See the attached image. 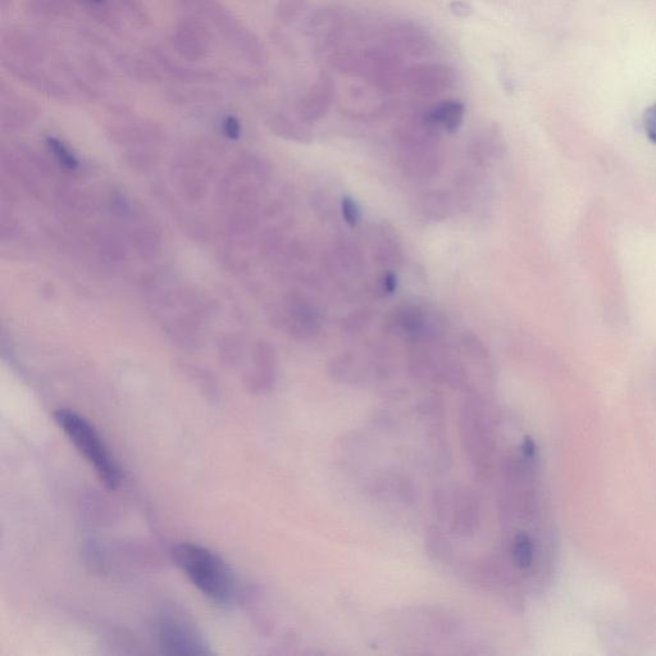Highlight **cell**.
Here are the masks:
<instances>
[{
    "instance_id": "15",
    "label": "cell",
    "mask_w": 656,
    "mask_h": 656,
    "mask_svg": "<svg viewBox=\"0 0 656 656\" xmlns=\"http://www.w3.org/2000/svg\"><path fill=\"white\" fill-rule=\"evenodd\" d=\"M381 289L386 295H393L398 289V277H396L394 272H386L382 276L381 280Z\"/></svg>"
},
{
    "instance_id": "5",
    "label": "cell",
    "mask_w": 656,
    "mask_h": 656,
    "mask_svg": "<svg viewBox=\"0 0 656 656\" xmlns=\"http://www.w3.org/2000/svg\"><path fill=\"white\" fill-rule=\"evenodd\" d=\"M158 642L166 655L213 654L198 628L180 615H163L158 624Z\"/></svg>"
},
{
    "instance_id": "8",
    "label": "cell",
    "mask_w": 656,
    "mask_h": 656,
    "mask_svg": "<svg viewBox=\"0 0 656 656\" xmlns=\"http://www.w3.org/2000/svg\"><path fill=\"white\" fill-rule=\"evenodd\" d=\"M464 112L466 109L462 103L457 100H445L428 112L426 121L428 126L453 134L463 125Z\"/></svg>"
},
{
    "instance_id": "16",
    "label": "cell",
    "mask_w": 656,
    "mask_h": 656,
    "mask_svg": "<svg viewBox=\"0 0 656 656\" xmlns=\"http://www.w3.org/2000/svg\"><path fill=\"white\" fill-rule=\"evenodd\" d=\"M223 127H225L226 135L229 136V138L231 139L239 138L240 123L238 120H236L235 117H227L225 123H223Z\"/></svg>"
},
{
    "instance_id": "13",
    "label": "cell",
    "mask_w": 656,
    "mask_h": 656,
    "mask_svg": "<svg viewBox=\"0 0 656 656\" xmlns=\"http://www.w3.org/2000/svg\"><path fill=\"white\" fill-rule=\"evenodd\" d=\"M49 148L52 150L54 154H56V157L58 158V161L63 164V166H66L68 168H75L76 167V158L72 156L70 153V150H68L61 141L50 138L48 140Z\"/></svg>"
},
{
    "instance_id": "17",
    "label": "cell",
    "mask_w": 656,
    "mask_h": 656,
    "mask_svg": "<svg viewBox=\"0 0 656 656\" xmlns=\"http://www.w3.org/2000/svg\"><path fill=\"white\" fill-rule=\"evenodd\" d=\"M451 11L455 13V15H458L460 17H467L471 15L472 13V8L468 6V4L463 3V2H455L451 4Z\"/></svg>"
},
{
    "instance_id": "1",
    "label": "cell",
    "mask_w": 656,
    "mask_h": 656,
    "mask_svg": "<svg viewBox=\"0 0 656 656\" xmlns=\"http://www.w3.org/2000/svg\"><path fill=\"white\" fill-rule=\"evenodd\" d=\"M172 558L190 582L213 603L226 605L234 599L235 581L230 568L212 550L182 542L172 549Z\"/></svg>"
},
{
    "instance_id": "11",
    "label": "cell",
    "mask_w": 656,
    "mask_h": 656,
    "mask_svg": "<svg viewBox=\"0 0 656 656\" xmlns=\"http://www.w3.org/2000/svg\"><path fill=\"white\" fill-rule=\"evenodd\" d=\"M426 549L428 555H430L435 562L446 564L449 563L451 557H453V548H451L450 541L439 527H431L430 530L427 531Z\"/></svg>"
},
{
    "instance_id": "9",
    "label": "cell",
    "mask_w": 656,
    "mask_h": 656,
    "mask_svg": "<svg viewBox=\"0 0 656 656\" xmlns=\"http://www.w3.org/2000/svg\"><path fill=\"white\" fill-rule=\"evenodd\" d=\"M510 558L519 571H530L536 559V542L530 533L519 531L510 542Z\"/></svg>"
},
{
    "instance_id": "12",
    "label": "cell",
    "mask_w": 656,
    "mask_h": 656,
    "mask_svg": "<svg viewBox=\"0 0 656 656\" xmlns=\"http://www.w3.org/2000/svg\"><path fill=\"white\" fill-rule=\"evenodd\" d=\"M341 213L343 218L349 226H357L361 221V208L353 198L345 197L341 200Z\"/></svg>"
},
{
    "instance_id": "10",
    "label": "cell",
    "mask_w": 656,
    "mask_h": 656,
    "mask_svg": "<svg viewBox=\"0 0 656 656\" xmlns=\"http://www.w3.org/2000/svg\"><path fill=\"white\" fill-rule=\"evenodd\" d=\"M396 322L402 331L414 340L425 339L430 332V322L427 320L426 312L413 305L400 309Z\"/></svg>"
},
{
    "instance_id": "18",
    "label": "cell",
    "mask_w": 656,
    "mask_h": 656,
    "mask_svg": "<svg viewBox=\"0 0 656 656\" xmlns=\"http://www.w3.org/2000/svg\"><path fill=\"white\" fill-rule=\"evenodd\" d=\"M95 2H102V0H95Z\"/></svg>"
},
{
    "instance_id": "14",
    "label": "cell",
    "mask_w": 656,
    "mask_h": 656,
    "mask_svg": "<svg viewBox=\"0 0 656 656\" xmlns=\"http://www.w3.org/2000/svg\"><path fill=\"white\" fill-rule=\"evenodd\" d=\"M644 129L646 136L656 144V103L645 113Z\"/></svg>"
},
{
    "instance_id": "3",
    "label": "cell",
    "mask_w": 656,
    "mask_h": 656,
    "mask_svg": "<svg viewBox=\"0 0 656 656\" xmlns=\"http://www.w3.org/2000/svg\"><path fill=\"white\" fill-rule=\"evenodd\" d=\"M54 419L76 450L94 468L102 484L109 490H116L121 484V471L95 427L70 409H58Z\"/></svg>"
},
{
    "instance_id": "4",
    "label": "cell",
    "mask_w": 656,
    "mask_h": 656,
    "mask_svg": "<svg viewBox=\"0 0 656 656\" xmlns=\"http://www.w3.org/2000/svg\"><path fill=\"white\" fill-rule=\"evenodd\" d=\"M435 510L441 522L458 537H472L481 526V501L466 486L446 487L435 492Z\"/></svg>"
},
{
    "instance_id": "6",
    "label": "cell",
    "mask_w": 656,
    "mask_h": 656,
    "mask_svg": "<svg viewBox=\"0 0 656 656\" xmlns=\"http://www.w3.org/2000/svg\"><path fill=\"white\" fill-rule=\"evenodd\" d=\"M405 84L414 94L435 97L443 94L454 84V74L449 67L422 65L410 68L405 74Z\"/></svg>"
},
{
    "instance_id": "2",
    "label": "cell",
    "mask_w": 656,
    "mask_h": 656,
    "mask_svg": "<svg viewBox=\"0 0 656 656\" xmlns=\"http://www.w3.org/2000/svg\"><path fill=\"white\" fill-rule=\"evenodd\" d=\"M459 432L473 472L478 480L489 482L495 467L496 439L489 409L480 396L464 399L459 410Z\"/></svg>"
},
{
    "instance_id": "7",
    "label": "cell",
    "mask_w": 656,
    "mask_h": 656,
    "mask_svg": "<svg viewBox=\"0 0 656 656\" xmlns=\"http://www.w3.org/2000/svg\"><path fill=\"white\" fill-rule=\"evenodd\" d=\"M335 97V84L327 74H321L303 102L305 120L317 121L326 116Z\"/></svg>"
}]
</instances>
